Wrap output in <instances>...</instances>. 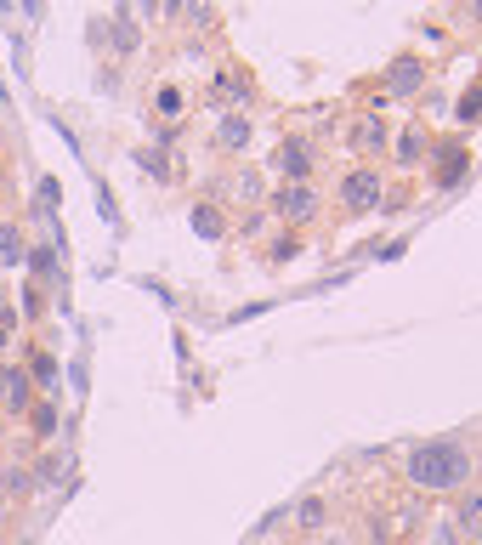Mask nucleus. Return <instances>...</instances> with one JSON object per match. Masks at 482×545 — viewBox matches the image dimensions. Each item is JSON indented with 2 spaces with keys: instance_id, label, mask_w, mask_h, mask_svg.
Listing matches in <instances>:
<instances>
[{
  "instance_id": "f257e3e1",
  "label": "nucleus",
  "mask_w": 482,
  "mask_h": 545,
  "mask_svg": "<svg viewBox=\"0 0 482 545\" xmlns=\"http://www.w3.org/2000/svg\"><path fill=\"white\" fill-rule=\"evenodd\" d=\"M397 466L409 477V489H420V494H460V489L477 483V455H471V443H460V438L409 443Z\"/></svg>"
},
{
  "instance_id": "f03ea898",
  "label": "nucleus",
  "mask_w": 482,
  "mask_h": 545,
  "mask_svg": "<svg viewBox=\"0 0 482 545\" xmlns=\"http://www.w3.org/2000/svg\"><path fill=\"white\" fill-rule=\"evenodd\" d=\"M335 199H341L346 216H369V211H380V205H386V176H380L375 165H352V171L341 176Z\"/></svg>"
},
{
  "instance_id": "7ed1b4c3",
  "label": "nucleus",
  "mask_w": 482,
  "mask_h": 545,
  "mask_svg": "<svg viewBox=\"0 0 482 545\" xmlns=\"http://www.w3.org/2000/svg\"><path fill=\"white\" fill-rule=\"evenodd\" d=\"M267 211H273L278 222L301 228V222H312V216H318V188H312V182H278L273 199H267Z\"/></svg>"
},
{
  "instance_id": "20e7f679",
  "label": "nucleus",
  "mask_w": 482,
  "mask_h": 545,
  "mask_svg": "<svg viewBox=\"0 0 482 545\" xmlns=\"http://www.w3.org/2000/svg\"><path fill=\"white\" fill-rule=\"evenodd\" d=\"M267 165L278 171V182H312V171H318V148H312L307 137H284Z\"/></svg>"
},
{
  "instance_id": "39448f33",
  "label": "nucleus",
  "mask_w": 482,
  "mask_h": 545,
  "mask_svg": "<svg viewBox=\"0 0 482 545\" xmlns=\"http://www.w3.org/2000/svg\"><path fill=\"white\" fill-rule=\"evenodd\" d=\"M0 404H12L18 415H29V404H35V381H29L23 364H0Z\"/></svg>"
},
{
  "instance_id": "423d86ee",
  "label": "nucleus",
  "mask_w": 482,
  "mask_h": 545,
  "mask_svg": "<svg viewBox=\"0 0 482 545\" xmlns=\"http://www.w3.org/2000/svg\"><path fill=\"white\" fill-rule=\"evenodd\" d=\"M426 86V63L420 57H397L392 69H386V97H414V91Z\"/></svg>"
},
{
  "instance_id": "0eeeda50",
  "label": "nucleus",
  "mask_w": 482,
  "mask_h": 545,
  "mask_svg": "<svg viewBox=\"0 0 482 545\" xmlns=\"http://www.w3.org/2000/svg\"><path fill=\"white\" fill-rule=\"evenodd\" d=\"M23 370H29V381H35V398H57V392H63V364H57V352L40 347Z\"/></svg>"
},
{
  "instance_id": "6e6552de",
  "label": "nucleus",
  "mask_w": 482,
  "mask_h": 545,
  "mask_svg": "<svg viewBox=\"0 0 482 545\" xmlns=\"http://www.w3.org/2000/svg\"><path fill=\"white\" fill-rule=\"evenodd\" d=\"M250 137H256V131H250V120H244V114H227V120L216 125L210 148H216V154H250Z\"/></svg>"
},
{
  "instance_id": "1a4fd4ad",
  "label": "nucleus",
  "mask_w": 482,
  "mask_h": 545,
  "mask_svg": "<svg viewBox=\"0 0 482 545\" xmlns=\"http://www.w3.org/2000/svg\"><path fill=\"white\" fill-rule=\"evenodd\" d=\"M29 273H35V284H57V273H63V256H57L52 239H29Z\"/></svg>"
},
{
  "instance_id": "9d476101",
  "label": "nucleus",
  "mask_w": 482,
  "mask_h": 545,
  "mask_svg": "<svg viewBox=\"0 0 482 545\" xmlns=\"http://www.w3.org/2000/svg\"><path fill=\"white\" fill-rule=\"evenodd\" d=\"M57 426H63V404H57V398H35V404H29V432H35L40 443H52Z\"/></svg>"
},
{
  "instance_id": "9b49d317",
  "label": "nucleus",
  "mask_w": 482,
  "mask_h": 545,
  "mask_svg": "<svg viewBox=\"0 0 482 545\" xmlns=\"http://www.w3.org/2000/svg\"><path fill=\"white\" fill-rule=\"evenodd\" d=\"M188 222H193L199 239H222V233H227V211L216 205V199H199V205L188 211Z\"/></svg>"
},
{
  "instance_id": "f8f14e48",
  "label": "nucleus",
  "mask_w": 482,
  "mask_h": 545,
  "mask_svg": "<svg viewBox=\"0 0 482 545\" xmlns=\"http://www.w3.org/2000/svg\"><path fill=\"white\" fill-rule=\"evenodd\" d=\"M23 262H29V233L18 222H0V273L6 267H23Z\"/></svg>"
},
{
  "instance_id": "ddd939ff",
  "label": "nucleus",
  "mask_w": 482,
  "mask_h": 545,
  "mask_svg": "<svg viewBox=\"0 0 482 545\" xmlns=\"http://www.w3.org/2000/svg\"><path fill=\"white\" fill-rule=\"evenodd\" d=\"M329 500L324 494H307V500H301V506H295V528H301V534H324L329 528Z\"/></svg>"
},
{
  "instance_id": "4468645a",
  "label": "nucleus",
  "mask_w": 482,
  "mask_h": 545,
  "mask_svg": "<svg viewBox=\"0 0 482 545\" xmlns=\"http://www.w3.org/2000/svg\"><path fill=\"white\" fill-rule=\"evenodd\" d=\"M346 148H352V154H380V148H386V125L380 120H358L352 131H346Z\"/></svg>"
},
{
  "instance_id": "2eb2a0df",
  "label": "nucleus",
  "mask_w": 482,
  "mask_h": 545,
  "mask_svg": "<svg viewBox=\"0 0 482 545\" xmlns=\"http://www.w3.org/2000/svg\"><path fill=\"white\" fill-rule=\"evenodd\" d=\"M63 460H69L63 449H40V455H35V472H29V477H35V489H52L57 477H63Z\"/></svg>"
},
{
  "instance_id": "dca6fc26",
  "label": "nucleus",
  "mask_w": 482,
  "mask_h": 545,
  "mask_svg": "<svg viewBox=\"0 0 482 545\" xmlns=\"http://www.w3.org/2000/svg\"><path fill=\"white\" fill-rule=\"evenodd\" d=\"M426 148H431V137L420 131V125H409V131L397 137V165H414V159L426 154Z\"/></svg>"
},
{
  "instance_id": "f3484780",
  "label": "nucleus",
  "mask_w": 482,
  "mask_h": 545,
  "mask_svg": "<svg viewBox=\"0 0 482 545\" xmlns=\"http://www.w3.org/2000/svg\"><path fill=\"white\" fill-rule=\"evenodd\" d=\"M222 188H227V194H239V205H256V199H261V176L256 171H239V176H227Z\"/></svg>"
},
{
  "instance_id": "a211bd4d",
  "label": "nucleus",
  "mask_w": 482,
  "mask_h": 545,
  "mask_svg": "<svg viewBox=\"0 0 482 545\" xmlns=\"http://www.w3.org/2000/svg\"><path fill=\"white\" fill-rule=\"evenodd\" d=\"M454 517H460L465 528H477V523H482V489H477V483H471V489L460 494V506H454Z\"/></svg>"
},
{
  "instance_id": "6ab92c4d",
  "label": "nucleus",
  "mask_w": 482,
  "mask_h": 545,
  "mask_svg": "<svg viewBox=\"0 0 482 545\" xmlns=\"http://www.w3.org/2000/svg\"><path fill=\"white\" fill-rule=\"evenodd\" d=\"M182 108H188V97H182V91H176V86H159V91H154V114H165V120H176Z\"/></svg>"
},
{
  "instance_id": "aec40b11",
  "label": "nucleus",
  "mask_w": 482,
  "mask_h": 545,
  "mask_svg": "<svg viewBox=\"0 0 482 545\" xmlns=\"http://www.w3.org/2000/svg\"><path fill=\"white\" fill-rule=\"evenodd\" d=\"M460 120H465V125H477V120H482V86H471V91L460 97Z\"/></svg>"
},
{
  "instance_id": "412c9836",
  "label": "nucleus",
  "mask_w": 482,
  "mask_h": 545,
  "mask_svg": "<svg viewBox=\"0 0 482 545\" xmlns=\"http://www.w3.org/2000/svg\"><path fill=\"white\" fill-rule=\"evenodd\" d=\"M0 483H6V489H18V494H29V489H35L29 466H6V472H0Z\"/></svg>"
},
{
  "instance_id": "4be33fe9",
  "label": "nucleus",
  "mask_w": 482,
  "mask_h": 545,
  "mask_svg": "<svg viewBox=\"0 0 482 545\" xmlns=\"http://www.w3.org/2000/svg\"><path fill=\"white\" fill-rule=\"evenodd\" d=\"M460 165H465V148H443V176H437V182H443V188H448V182H454V171H460Z\"/></svg>"
},
{
  "instance_id": "5701e85b",
  "label": "nucleus",
  "mask_w": 482,
  "mask_h": 545,
  "mask_svg": "<svg viewBox=\"0 0 482 545\" xmlns=\"http://www.w3.org/2000/svg\"><path fill=\"white\" fill-rule=\"evenodd\" d=\"M35 199H40V211H46V216L57 211V199H63V194H57V176H46V182H40V194H35Z\"/></svg>"
},
{
  "instance_id": "b1692460",
  "label": "nucleus",
  "mask_w": 482,
  "mask_h": 545,
  "mask_svg": "<svg viewBox=\"0 0 482 545\" xmlns=\"http://www.w3.org/2000/svg\"><path fill=\"white\" fill-rule=\"evenodd\" d=\"M0 443H6V415H0Z\"/></svg>"
},
{
  "instance_id": "393cba45",
  "label": "nucleus",
  "mask_w": 482,
  "mask_h": 545,
  "mask_svg": "<svg viewBox=\"0 0 482 545\" xmlns=\"http://www.w3.org/2000/svg\"><path fill=\"white\" fill-rule=\"evenodd\" d=\"M0 142H6V125H0Z\"/></svg>"
}]
</instances>
